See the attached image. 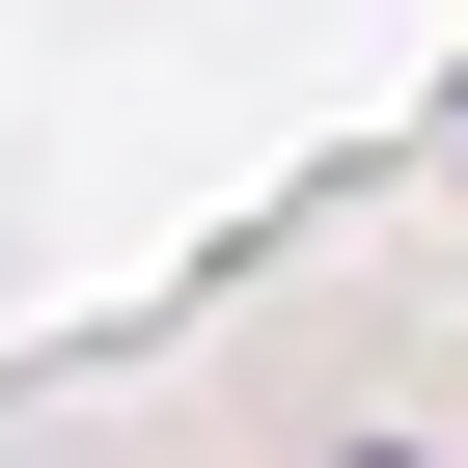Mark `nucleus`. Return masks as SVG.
Segmentation results:
<instances>
[{
    "label": "nucleus",
    "mask_w": 468,
    "mask_h": 468,
    "mask_svg": "<svg viewBox=\"0 0 468 468\" xmlns=\"http://www.w3.org/2000/svg\"><path fill=\"white\" fill-rule=\"evenodd\" d=\"M441 165H468V111H441Z\"/></svg>",
    "instance_id": "f257e3e1"
},
{
    "label": "nucleus",
    "mask_w": 468,
    "mask_h": 468,
    "mask_svg": "<svg viewBox=\"0 0 468 468\" xmlns=\"http://www.w3.org/2000/svg\"><path fill=\"white\" fill-rule=\"evenodd\" d=\"M358 468H413V441H358Z\"/></svg>",
    "instance_id": "f03ea898"
}]
</instances>
